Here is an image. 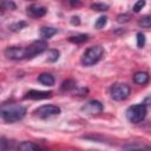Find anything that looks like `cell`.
Wrapping results in <instances>:
<instances>
[{"instance_id":"cell-17","label":"cell","mask_w":151,"mask_h":151,"mask_svg":"<svg viewBox=\"0 0 151 151\" xmlns=\"http://www.w3.org/2000/svg\"><path fill=\"white\" fill-rule=\"evenodd\" d=\"M76 86H77V83H76L73 79H67V80H65V81L63 83L61 90H63V91H71V90L76 88Z\"/></svg>"},{"instance_id":"cell-4","label":"cell","mask_w":151,"mask_h":151,"mask_svg":"<svg viewBox=\"0 0 151 151\" xmlns=\"http://www.w3.org/2000/svg\"><path fill=\"white\" fill-rule=\"evenodd\" d=\"M110 94L113 100L122 101L130 94V86L124 83H116L110 87Z\"/></svg>"},{"instance_id":"cell-8","label":"cell","mask_w":151,"mask_h":151,"mask_svg":"<svg viewBox=\"0 0 151 151\" xmlns=\"http://www.w3.org/2000/svg\"><path fill=\"white\" fill-rule=\"evenodd\" d=\"M103 104L99 100H90L87 101L85 105L81 106V111H84L87 114L94 116V114H99L103 112Z\"/></svg>"},{"instance_id":"cell-2","label":"cell","mask_w":151,"mask_h":151,"mask_svg":"<svg viewBox=\"0 0 151 151\" xmlns=\"http://www.w3.org/2000/svg\"><path fill=\"white\" fill-rule=\"evenodd\" d=\"M104 55V48L99 45L97 46H91L90 48H87L85 51V53L81 57V64L84 66H93L94 64H97Z\"/></svg>"},{"instance_id":"cell-19","label":"cell","mask_w":151,"mask_h":151,"mask_svg":"<svg viewBox=\"0 0 151 151\" xmlns=\"http://www.w3.org/2000/svg\"><path fill=\"white\" fill-rule=\"evenodd\" d=\"M138 25L143 28H149L151 27V15H145L138 20Z\"/></svg>"},{"instance_id":"cell-18","label":"cell","mask_w":151,"mask_h":151,"mask_svg":"<svg viewBox=\"0 0 151 151\" xmlns=\"http://www.w3.org/2000/svg\"><path fill=\"white\" fill-rule=\"evenodd\" d=\"M59 51L58 50H48L47 51V61L54 63L59 59Z\"/></svg>"},{"instance_id":"cell-9","label":"cell","mask_w":151,"mask_h":151,"mask_svg":"<svg viewBox=\"0 0 151 151\" xmlns=\"http://www.w3.org/2000/svg\"><path fill=\"white\" fill-rule=\"evenodd\" d=\"M52 92L51 91H38V90H31L25 94V99H33V100H40V99H46L51 98Z\"/></svg>"},{"instance_id":"cell-15","label":"cell","mask_w":151,"mask_h":151,"mask_svg":"<svg viewBox=\"0 0 151 151\" xmlns=\"http://www.w3.org/2000/svg\"><path fill=\"white\" fill-rule=\"evenodd\" d=\"M0 6H1L2 12H5V11H14L17 8V5L12 0H1V5Z\"/></svg>"},{"instance_id":"cell-22","label":"cell","mask_w":151,"mask_h":151,"mask_svg":"<svg viewBox=\"0 0 151 151\" xmlns=\"http://www.w3.org/2000/svg\"><path fill=\"white\" fill-rule=\"evenodd\" d=\"M106 22H107V18L105 17V15H103V17H99L98 19H97V21H96V24H94V27L96 28H103L105 25H106Z\"/></svg>"},{"instance_id":"cell-20","label":"cell","mask_w":151,"mask_h":151,"mask_svg":"<svg viewBox=\"0 0 151 151\" xmlns=\"http://www.w3.org/2000/svg\"><path fill=\"white\" fill-rule=\"evenodd\" d=\"M26 26H27V22H25V21H19V22H14V24L9 25L8 28H9L12 32H18V31L22 29V28L26 27Z\"/></svg>"},{"instance_id":"cell-11","label":"cell","mask_w":151,"mask_h":151,"mask_svg":"<svg viewBox=\"0 0 151 151\" xmlns=\"http://www.w3.org/2000/svg\"><path fill=\"white\" fill-rule=\"evenodd\" d=\"M149 80H150V76L147 72L139 71L133 74V81L138 85H145L146 83H149Z\"/></svg>"},{"instance_id":"cell-5","label":"cell","mask_w":151,"mask_h":151,"mask_svg":"<svg viewBox=\"0 0 151 151\" xmlns=\"http://www.w3.org/2000/svg\"><path fill=\"white\" fill-rule=\"evenodd\" d=\"M59 113H60V107L57 105H42L34 111V114L42 119L55 117Z\"/></svg>"},{"instance_id":"cell-6","label":"cell","mask_w":151,"mask_h":151,"mask_svg":"<svg viewBox=\"0 0 151 151\" xmlns=\"http://www.w3.org/2000/svg\"><path fill=\"white\" fill-rule=\"evenodd\" d=\"M5 55L12 60H21L28 58V50L26 47H8L5 50Z\"/></svg>"},{"instance_id":"cell-25","label":"cell","mask_w":151,"mask_h":151,"mask_svg":"<svg viewBox=\"0 0 151 151\" xmlns=\"http://www.w3.org/2000/svg\"><path fill=\"white\" fill-rule=\"evenodd\" d=\"M129 20H130V14H126V13L119 14V15L117 17V21H118V22H126V21H129Z\"/></svg>"},{"instance_id":"cell-3","label":"cell","mask_w":151,"mask_h":151,"mask_svg":"<svg viewBox=\"0 0 151 151\" xmlns=\"http://www.w3.org/2000/svg\"><path fill=\"white\" fill-rule=\"evenodd\" d=\"M147 113V109L145 104H137V105H132L126 110V118L130 123L132 124H137L140 123L142 120L145 119Z\"/></svg>"},{"instance_id":"cell-1","label":"cell","mask_w":151,"mask_h":151,"mask_svg":"<svg viewBox=\"0 0 151 151\" xmlns=\"http://www.w3.org/2000/svg\"><path fill=\"white\" fill-rule=\"evenodd\" d=\"M1 118L6 123H17L26 114V107L20 104H4L1 106Z\"/></svg>"},{"instance_id":"cell-24","label":"cell","mask_w":151,"mask_h":151,"mask_svg":"<svg viewBox=\"0 0 151 151\" xmlns=\"http://www.w3.org/2000/svg\"><path fill=\"white\" fill-rule=\"evenodd\" d=\"M144 6H145V0H138V1L134 4V6H133V11L137 13V12H139Z\"/></svg>"},{"instance_id":"cell-28","label":"cell","mask_w":151,"mask_h":151,"mask_svg":"<svg viewBox=\"0 0 151 151\" xmlns=\"http://www.w3.org/2000/svg\"><path fill=\"white\" fill-rule=\"evenodd\" d=\"M70 4H71V6H80L81 5V1L80 0H70Z\"/></svg>"},{"instance_id":"cell-12","label":"cell","mask_w":151,"mask_h":151,"mask_svg":"<svg viewBox=\"0 0 151 151\" xmlns=\"http://www.w3.org/2000/svg\"><path fill=\"white\" fill-rule=\"evenodd\" d=\"M38 81L45 86H53L54 85V77L51 73H41L38 77Z\"/></svg>"},{"instance_id":"cell-13","label":"cell","mask_w":151,"mask_h":151,"mask_svg":"<svg viewBox=\"0 0 151 151\" xmlns=\"http://www.w3.org/2000/svg\"><path fill=\"white\" fill-rule=\"evenodd\" d=\"M55 33H58V29L54 28V27H41V29H40V37L44 40L45 39H50Z\"/></svg>"},{"instance_id":"cell-21","label":"cell","mask_w":151,"mask_h":151,"mask_svg":"<svg viewBox=\"0 0 151 151\" xmlns=\"http://www.w3.org/2000/svg\"><path fill=\"white\" fill-rule=\"evenodd\" d=\"M91 8L94 9V11L103 12V11H107V9H109V5H106V4H100V2H96V4H92V5H91Z\"/></svg>"},{"instance_id":"cell-27","label":"cell","mask_w":151,"mask_h":151,"mask_svg":"<svg viewBox=\"0 0 151 151\" xmlns=\"http://www.w3.org/2000/svg\"><path fill=\"white\" fill-rule=\"evenodd\" d=\"M71 24H72V25H79V24H80L79 17H72V18H71Z\"/></svg>"},{"instance_id":"cell-26","label":"cell","mask_w":151,"mask_h":151,"mask_svg":"<svg viewBox=\"0 0 151 151\" xmlns=\"http://www.w3.org/2000/svg\"><path fill=\"white\" fill-rule=\"evenodd\" d=\"M124 149H151V146H144V145H125Z\"/></svg>"},{"instance_id":"cell-14","label":"cell","mask_w":151,"mask_h":151,"mask_svg":"<svg viewBox=\"0 0 151 151\" xmlns=\"http://www.w3.org/2000/svg\"><path fill=\"white\" fill-rule=\"evenodd\" d=\"M18 149L22 151H33V150H40L41 147L37 144H33L32 142H22L18 145Z\"/></svg>"},{"instance_id":"cell-23","label":"cell","mask_w":151,"mask_h":151,"mask_svg":"<svg viewBox=\"0 0 151 151\" xmlns=\"http://www.w3.org/2000/svg\"><path fill=\"white\" fill-rule=\"evenodd\" d=\"M144 45H145V34L142 32H138L137 33V46L139 48H143Z\"/></svg>"},{"instance_id":"cell-7","label":"cell","mask_w":151,"mask_h":151,"mask_svg":"<svg viewBox=\"0 0 151 151\" xmlns=\"http://www.w3.org/2000/svg\"><path fill=\"white\" fill-rule=\"evenodd\" d=\"M27 50H28V59L29 58H33L37 54H40V53H42L44 51L47 50V42L45 40L33 41L31 45L27 46Z\"/></svg>"},{"instance_id":"cell-16","label":"cell","mask_w":151,"mask_h":151,"mask_svg":"<svg viewBox=\"0 0 151 151\" xmlns=\"http://www.w3.org/2000/svg\"><path fill=\"white\" fill-rule=\"evenodd\" d=\"M88 39V35L87 34H77V35H72L68 38V40L71 42H74V44H80V42H85L87 41Z\"/></svg>"},{"instance_id":"cell-10","label":"cell","mask_w":151,"mask_h":151,"mask_svg":"<svg viewBox=\"0 0 151 151\" xmlns=\"http://www.w3.org/2000/svg\"><path fill=\"white\" fill-rule=\"evenodd\" d=\"M47 9L46 7L44 6H39V5H32L27 8V13L31 15V17H34V18H40V17H44L46 14Z\"/></svg>"}]
</instances>
